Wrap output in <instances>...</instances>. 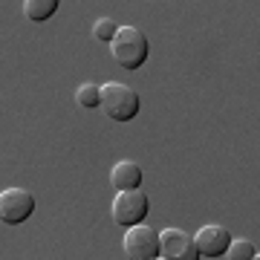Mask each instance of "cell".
Returning a JSON list of instances; mask_svg holds the SVG:
<instances>
[{"label":"cell","instance_id":"1","mask_svg":"<svg viewBox=\"0 0 260 260\" xmlns=\"http://www.w3.org/2000/svg\"><path fill=\"white\" fill-rule=\"evenodd\" d=\"M110 55L121 70H139L150 55L148 35L136 26H119L110 38Z\"/></svg>","mask_w":260,"mask_h":260},{"label":"cell","instance_id":"2","mask_svg":"<svg viewBox=\"0 0 260 260\" xmlns=\"http://www.w3.org/2000/svg\"><path fill=\"white\" fill-rule=\"evenodd\" d=\"M102 107L113 121H130L133 116H139L142 99L139 93H133L127 84L107 81L102 84Z\"/></svg>","mask_w":260,"mask_h":260},{"label":"cell","instance_id":"3","mask_svg":"<svg viewBox=\"0 0 260 260\" xmlns=\"http://www.w3.org/2000/svg\"><path fill=\"white\" fill-rule=\"evenodd\" d=\"M150 214V200L142 188H130V191H119L113 200V220L124 229L145 223V217Z\"/></svg>","mask_w":260,"mask_h":260},{"label":"cell","instance_id":"4","mask_svg":"<svg viewBox=\"0 0 260 260\" xmlns=\"http://www.w3.org/2000/svg\"><path fill=\"white\" fill-rule=\"evenodd\" d=\"M35 214V197L23 188H6L0 191V220L9 225H20Z\"/></svg>","mask_w":260,"mask_h":260},{"label":"cell","instance_id":"5","mask_svg":"<svg viewBox=\"0 0 260 260\" xmlns=\"http://www.w3.org/2000/svg\"><path fill=\"white\" fill-rule=\"evenodd\" d=\"M124 254L130 260H153L159 257V232L148 229L145 223L130 225L124 234Z\"/></svg>","mask_w":260,"mask_h":260},{"label":"cell","instance_id":"6","mask_svg":"<svg viewBox=\"0 0 260 260\" xmlns=\"http://www.w3.org/2000/svg\"><path fill=\"white\" fill-rule=\"evenodd\" d=\"M159 257L168 260H197V243L191 234H185L182 229H165L159 234Z\"/></svg>","mask_w":260,"mask_h":260},{"label":"cell","instance_id":"7","mask_svg":"<svg viewBox=\"0 0 260 260\" xmlns=\"http://www.w3.org/2000/svg\"><path fill=\"white\" fill-rule=\"evenodd\" d=\"M197 251L200 257H223L229 243H232V234L225 232L223 225H203L194 237Z\"/></svg>","mask_w":260,"mask_h":260},{"label":"cell","instance_id":"8","mask_svg":"<svg viewBox=\"0 0 260 260\" xmlns=\"http://www.w3.org/2000/svg\"><path fill=\"white\" fill-rule=\"evenodd\" d=\"M110 185L116 191H130V188H139L142 185V168L136 162H116V168L110 171Z\"/></svg>","mask_w":260,"mask_h":260},{"label":"cell","instance_id":"9","mask_svg":"<svg viewBox=\"0 0 260 260\" xmlns=\"http://www.w3.org/2000/svg\"><path fill=\"white\" fill-rule=\"evenodd\" d=\"M61 0H23V15H26L32 23H44L58 12Z\"/></svg>","mask_w":260,"mask_h":260},{"label":"cell","instance_id":"10","mask_svg":"<svg viewBox=\"0 0 260 260\" xmlns=\"http://www.w3.org/2000/svg\"><path fill=\"white\" fill-rule=\"evenodd\" d=\"M75 102L81 104L84 110H95L99 104H102V87L93 81H87L78 87V93H75Z\"/></svg>","mask_w":260,"mask_h":260},{"label":"cell","instance_id":"11","mask_svg":"<svg viewBox=\"0 0 260 260\" xmlns=\"http://www.w3.org/2000/svg\"><path fill=\"white\" fill-rule=\"evenodd\" d=\"M223 257H232V260H254V257H257V246H254V243H249V240H232Z\"/></svg>","mask_w":260,"mask_h":260},{"label":"cell","instance_id":"12","mask_svg":"<svg viewBox=\"0 0 260 260\" xmlns=\"http://www.w3.org/2000/svg\"><path fill=\"white\" fill-rule=\"evenodd\" d=\"M116 29H119V23L113 18H102L93 23V38L95 41H104V44H110V38L116 35Z\"/></svg>","mask_w":260,"mask_h":260}]
</instances>
